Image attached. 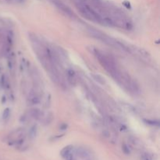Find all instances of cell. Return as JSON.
<instances>
[{"label": "cell", "instance_id": "cell-1", "mask_svg": "<svg viewBox=\"0 0 160 160\" xmlns=\"http://www.w3.org/2000/svg\"><path fill=\"white\" fill-rule=\"evenodd\" d=\"M91 52L94 54V56L96 57L99 63L101 64L102 67L106 70L108 73L118 83L120 84L122 77H123V72H122L120 69L118 68L116 62L111 56H108L103 52L100 51L99 49L92 47Z\"/></svg>", "mask_w": 160, "mask_h": 160}, {"label": "cell", "instance_id": "cell-2", "mask_svg": "<svg viewBox=\"0 0 160 160\" xmlns=\"http://www.w3.org/2000/svg\"><path fill=\"white\" fill-rule=\"evenodd\" d=\"M88 32L89 33V34L92 38L98 41H101V42H102L103 43L109 45V46L112 47V48H116L117 50H120V51L131 53L130 45H127L126 43H123V42H120V41L117 40V39L113 38L110 37V36L106 35V34L101 32V31L95 29V28H88Z\"/></svg>", "mask_w": 160, "mask_h": 160}, {"label": "cell", "instance_id": "cell-3", "mask_svg": "<svg viewBox=\"0 0 160 160\" xmlns=\"http://www.w3.org/2000/svg\"><path fill=\"white\" fill-rule=\"evenodd\" d=\"M24 130L17 129L12 131L9 135V144L11 145H21L24 141Z\"/></svg>", "mask_w": 160, "mask_h": 160}, {"label": "cell", "instance_id": "cell-4", "mask_svg": "<svg viewBox=\"0 0 160 160\" xmlns=\"http://www.w3.org/2000/svg\"><path fill=\"white\" fill-rule=\"evenodd\" d=\"M41 101V95L39 90L34 88L29 92L27 98V102L29 106L38 105Z\"/></svg>", "mask_w": 160, "mask_h": 160}, {"label": "cell", "instance_id": "cell-5", "mask_svg": "<svg viewBox=\"0 0 160 160\" xmlns=\"http://www.w3.org/2000/svg\"><path fill=\"white\" fill-rule=\"evenodd\" d=\"M61 156L65 160H76L75 148L72 145H68V146L65 147L61 151Z\"/></svg>", "mask_w": 160, "mask_h": 160}, {"label": "cell", "instance_id": "cell-6", "mask_svg": "<svg viewBox=\"0 0 160 160\" xmlns=\"http://www.w3.org/2000/svg\"><path fill=\"white\" fill-rule=\"evenodd\" d=\"M52 3L58 8L59 9H60L62 12L66 14V15L69 16L70 17H74V13L72 11V9H70L69 6H67L65 3H63L62 2H61L60 0H52Z\"/></svg>", "mask_w": 160, "mask_h": 160}, {"label": "cell", "instance_id": "cell-7", "mask_svg": "<svg viewBox=\"0 0 160 160\" xmlns=\"http://www.w3.org/2000/svg\"><path fill=\"white\" fill-rule=\"evenodd\" d=\"M67 81H68L69 84L72 86H75L78 82V80H77V75L76 73L73 71L72 69H68L67 70Z\"/></svg>", "mask_w": 160, "mask_h": 160}, {"label": "cell", "instance_id": "cell-8", "mask_svg": "<svg viewBox=\"0 0 160 160\" xmlns=\"http://www.w3.org/2000/svg\"><path fill=\"white\" fill-rule=\"evenodd\" d=\"M9 117H10V109H9V108H7V109H5L4 112H3L2 119L4 120H7L9 118Z\"/></svg>", "mask_w": 160, "mask_h": 160}, {"label": "cell", "instance_id": "cell-9", "mask_svg": "<svg viewBox=\"0 0 160 160\" xmlns=\"http://www.w3.org/2000/svg\"><path fill=\"white\" fill-rule=\"evenodd\" d=\"M29 135L31 138H33L35 137V135H36V127L35 126L32 127V128L30 129Z\"/></svg>", "mask_w": 160, "mask_h": 160}, {"label": "cell", "instance_id": "cell-10", "mask_svg": "<svg viewBox=\"0 0 160 160\" xmlns=\"http://www.w3.org/2000/svg\"><path fill=\"white\" fill-rule=\"evenodd\" d=\"M122 148H123V152H124V153H126V154H129L130 153V150L129 148H128V146L127 145H123V147H122Z\"/></svg>", "mask_w": 160, "mask_h": 160}]
</instances>
